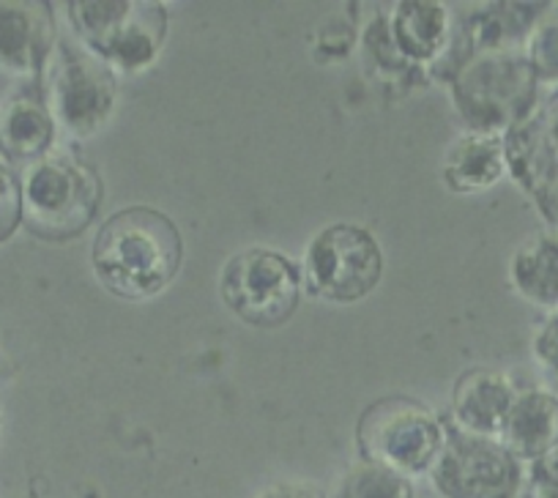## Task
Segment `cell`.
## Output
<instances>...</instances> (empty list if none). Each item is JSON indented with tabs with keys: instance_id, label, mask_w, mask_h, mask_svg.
Segmentation results:
<instances>
[{
	"instance_id": "7a4b0ae2",
	"label": "cell",
	"mask_w": 558,
	"mask_h": 498,
	"mask_svg": "<svg viewBox=\"0 0 558 498\" xmlns=\"http://www.w3.org/2000/svg\"><path fill=\"white\" fill-rule=\"evenodd\" d=\"M20 190L23 224L47 241H66L83 233L101 203V184L94 170L58 151L25 165Z\"/></svg>"
},
{
	"instance_id": "9c48e42d",
	"label": "cell",
	"mask_w": 558,
	"mask_h": 498,
	"mask_svg": "<svg viewBox=\"0 0 558 498\" xmlns=\"http://www.w3.org/2000/svg\"><path fill=\"white\" fill-rule=\"evenodd\" d=\"M430 476L444 498H514L523 469L498 438L458 430L444 441Z\"/></svg>"
},
{
	"instance_id": "3957f363",
	"label": "cell",
	"mask_w": 558,
	"mask_h": 498,
	"mask_svg": "<svg viewBox=\"0 0 558 498\" xmlns=\"http://www.w3.org/2000/svg\"><path fill=\"white\" fill-rule=\"evenodd\" d=\"M69 20L85 50L112 72L134 74L159 56L168 36V12L159 3L134 0H74Z\"/></svg>"
},
{
	"instance_id": "ba28073f",
	"label": "cell",
	"mask_w": 558,
	"mask_h": 498,
	"mask_svg": "<svg viewBox=\"0 0 558 498\" xmlns=\"http://www.w3.org/2000/svg\"><path fill=\"white\" fill-rule=\"evenodd\" d=\"M534 72L529 61L512 52H487L458 77V105L471 132H490L520 123L534 96Z\"/></svg>"
},
{
	"instance_id": "9a60e30c",
	"label": "cell",
	"mask_w": 558,
	"mask_h": 498,
	"mask_svg": "<svg viewBox=\"0 0 558 498\" xmlns=\"http://www.w3.org/2000/svg\"><path fill=\"white\" fill-rule=\"evenodd\" d=\"M56 137V118L45 99L20 94L0 112V151L9 159L31 165L50 154Z\"/></svg>"
},
{
	"instance_id": "6da1fadb",
	"label": "cell",
	"mask_w": 558,
	"mask_h": 498,
	"mask_svg": "<svg viewBox=\"0 0 558 498\" xmlns=\"http://www.w3.org/2000/svg\"><path fill=\"white\" fill-rule=\"evenodd\" d=\"M181 258L179 224L148 206H129L107 217L90 250L101 286L126 302L159 296L179 275Z\"/></svg>"
},
{
	"instance_id": "e0dca14e",
	"label": "cell",
	"mask_w": 558,
	"mask_h": 498,
	"mask_svg": "<svg viewBox=\"0 0 558 498\" xmlns=\"http://www.w3.org/2000/svg\"><path fill=\"white\" fill-rule=\"evenodd\" d=\"M397 52L411 61H433L444 50L449 36V14L441 3L405 0L397 3L389 25Z\"/></svg>"
},
{
	"instance_id": "44dd1931",
	"label": "cell",
	"mask_w": 558,
	"mask_h": 498,
	"mask_svg": "<svg viewBox=\"0 0 558 498\" xmlns=\"http://www.w3.org/2000/svg\"><path fill=\"white\" fill-rule=\"evenodd\" d=\"M531 351H534L539 367L550 373L553 378H558V307L550 309V315L542 320V326L534 335V342H531Z\"/></svg>"
},
{
	"instance_id": "4fadbf2b",
	"label": "cell",
	"mask_w": 558,
	"mask_h": 498,
	"mask_svg": "<svg viewBox=\"0 0 558 498\" xmlns=\"http://www.w3.org/2000/svg\"><path fill=\"white\" fill-rule=\"evenodd\" d=\"M498 441L518 460H536L558 444V398L545 389L518 392Z\"/></svg>"
},
{
	"instance_id": "30bf717a",
	"label": "cell",
	"mask_w": 558,
	"mask_h": 498,
	"mask_svg": "<svg viewBox=\"0 0 558 498\" xmlns=\"http://www.w3.org/2000/svg\"><path fill=\"white\" fill-rule=\"evenodd\" d=\"M507 168L558 222V94L507 137Z\"/></svg>"
},
{
	"instance_id": "7402d4cb",
	"label": "cell",
	"mask_w": 558,
	"mask_h": 498,
	"mask_svg": "<svg viewBox=\"0 0 558 498\" xmlns=\"http://www.w3.org/2000/svg\"><path fill=\"white\" fill-rule=\"evenodd\" d=\"M531 476L539 485V490L558 496V444L547 449L542 458L531 460Z\"/></svg>"
},
{
	"instance_id": "d6986e66",
	"label": "cell",
	"mask_w": 558,
	"mask_h": 498,
	"mask_svg": "<svg viewBox=\"0 0 558 498\" xmlns=\"http://www.w3.org/2000/svg\"><path fill=\"white\" fill-rule=\"evenodd\" d=\"M525 61L536 80H558V14H550L531 28Z\"/></svg>"
},
{
	"instance_id": "8992f818",
	"label": "cell",
	"mask_w": 558,
	"mask_h": 498,
	"mask_svg": "<svg viewBox=\"0 0 558 498\" xmlns=\"http://www.w3.org/2000/svg\"><path fill=\"white\" fill-rule=\"evenodd\" d=\"M219 293L239 320L274 329L288 324L302 304V271L286 255L250 246L225 264Z\"/></svg>"
},
{
	"instance_id": "603a6c76",
	"label": "cell",
	"mask_w": 558,
	"mask_h": 498,
	"mask_svg": "<svg viewBox=\"0 0 558 498\" xmlns=\"http://www.w3.org/2000/svg\"><path fill=\"white\" fill-rule=\"evenodd\" d=\"M257 498H324V493L310 482H277V485H268Z\"/></svg>"
},
{
	"instance_id": "7c38bea8",
	"label": "cell",
	"mask_w": 558,
	"mask_h": 498,
	"mask_svg": "<svg viewBox=\"0 0 558 498\" xmlns=\"http://www.w3.org/2000/svg\"><path fill=\"white\" fill-rule=\"evenodd\" d=\"M518 389L504 373L476 367L460 376L452 392V416L460 433L501 438L504 422L512 409Z\"/></svg>"
},
{
	"instance_id": "277c9868",
	"label": "cell",
	"mask_w": 558,
	"mask_h": 498,
	"mask_svg": "<svg viewBox=\"0 0 558 498\" xmlns=\"http://www.w3.org/2000/svg\"><path fill=\"white\" fill-rule=\"evenodd\" d=\"M447 433L425 403L411 398H384L359 420V447L364 460L386 465L402 476L427 474L441 454Z\"/></svg>"
},
{
	"instance_id": "2e32d148",
	"label": "cell",
	"mask_w": 558,
	"mask_h": 498,
	"mask_svg": "<svg viewBox=\"0 0 558 498\" xmlns=\"http://www.w3.org/2000/svg\"><path fill=\"white\" fill-rule=\"evenodd\" d=\"M509 280L534 307H558V230H539L514 250Z\"/></svg>"
},
{
	"instance_id": "5b68a950",
	"label": "cell",
	"mask_w": 558,
	"mask_h": 498,
	"mask_svg": "<svg viewBox=\"0 0 558 498\" xmlns=\"http://www.w3.org/2000/svg\"><path fill=\"white\" fill-rule=\"evenodd\" d=\"M384 275V255L367 228L337 222L307 246L302 282L310 296L331 304H356L375 291Z\"/></svg>"
},
{
	"instance_id": "ffe728a7",
	"label": "cell",
	"mask_w": 558,
	"mask_h": 498,
	"mask_svg": "<svg viewBox=\"0 0 558 498\" xmlns=\"http://www.w3.org/2000/svg\"><path fill=\"white\" fill-rule=\"evenodd\" d=\"M23 224V190L20 179L0 162V244L14 235Z\"/></svg>"
},
{
	"instance_id": "8fae6325",
	"label": "cell",
	"mask_w": 558,
	"mask_h": 498,
	"mask_svg": "<svg viewBox=\"0 0 558 498\" xmlns=\"http://www.w3.org/2000/svg\"><path fill=\"white\" fill-rule=\"evenodd\" d=\"M56 52V23L45 3L0 0V69L39 77Z\"/></svg>"
},
{
	"instance_id": "5bb4252c",
	"label": "cell",
	"mask_w": 558,
	"mask_h": 498,
	"mask_svg": "<svg viewBox=\"0 0 558 498\" xmlns=\"http://www.w3.org/2000/svg\"><path fill=\"white\" fill-rule=\"evenodd\" d=\"M507 170V143L490 132H469L449 148L444 159V181L452 192H485Z\"/></svg>"
},
{
	"instance_id": "52a82bcc",
	"label": "cell",
	"mask_w": 558,
	"mask_h": 498,
	"mask_svg": "<svg viewBox=\"0 0 558 498\" xmlns=\"http://www.w3.org/2000/svg\"><path fill=\"white\" fill-rule=\"evenodd\" d=\"M47 80V107L74 137L94 135L116 107V72L88 50L58 47Z\"/></svg>"
},
{
	"instance_id": "ac0fdd59",
	"label": "cell",
	"mask_w": 558,
	"mask_h": 498,
	"mask_svg": "<svg viewBox=\"0 0 558 498\" xmlns=\"http://www.w3.org/2000/svg\"><path fill=\"white\" fill-rule=\"evenodd\" d=\"M340 498H416V490L408 476L373 460H362L342 476Z\"/></svg>"
}]
</instances>
